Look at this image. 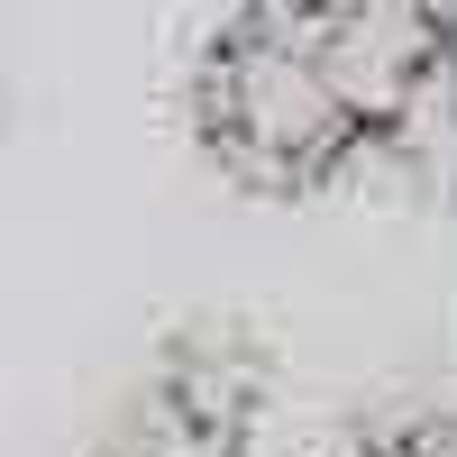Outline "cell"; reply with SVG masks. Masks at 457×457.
Listing matches in <instances>:
<instances>
[{
	"mask_svg": "<svg viewBox=\"0 0 457 457\" xmlns=\"http://www.w3.org/2000/svg\"><path fill=\"white\" fill-rule=\"evenodd\" d=\"M193 137L220 174L256 183V193H312L366 165L338 92L320 83L312 46L284 0H247L202 64H193Z\"/></svg>",
	"mask_w": 457,
	"mask_h": 457,
	"instance_id": "1",
	"label": "cell"
},
{
	"mask_svg": "<svg viewBox=\"0 0 457 457\" xmlns=\"http://www.w3.org/2000/svg\"><path fill=\"white\" fill-rule=\"evenodd\" d=\"M375 156L457 183V0H284Z\"/></svg>",
	"mask_w": 457,
	"mask_h": 457,
	"instance_id": "2",
	"label": "cell"
},
{
	"mask_svg": "<svg viewBox=\"0 0 457 457\" xmlns=\"http://www.w3.org/2000/svg\"><path fill=\"white\" fill-rule=\"evenodd\" d=\"M247 430H256V375L238 348L202 338L129 403L101 457H247Z\"/></svg>",
	"mask_w": 457,
	"mask_h": 457,
	"instance_id": "3",
	"label": "cell"
},
{
	"mask_svg": "<svg viewBox=\"0 0 457 457\" xmlns=\"http://www.w3.org/2000/svg\"><path fill=\"white\" fill-rule=\"evenodd\" d=\"M338 457H421V439H411V421H375V430H357Z\"/></svg>",
	"mask_w": 457,
	"mask_h": 457,
	"instance_id": "4",
	"label": "cell"
}]
</instances>
